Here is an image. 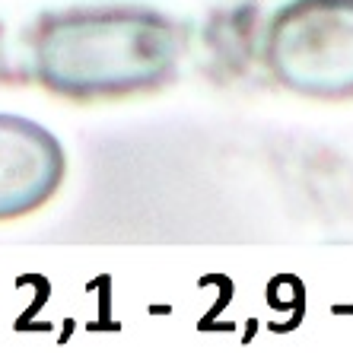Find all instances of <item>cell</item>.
I'll list each match as a JSON object with an SVG mask.
<instances>
[{"label":"cell","instance_id":"cell-1","mask_svg":"<svg viewBox=\"0 0 353 353\" xmlns=\"http://www.w3.org/2000/svg\"><path fill=\"white\" fill-rule=\"evenodd\" d=\"M29 48L45 90L92 102L169 83L185 54V32L150 7H74L45 13Z\"/></svg>","mask_w":353,"mask_h":353},{"label":"cell","instance_id":"cell-2","mask_svg":"<svg viewBox=\"0 0 353 353\" xmlns=\"http://www.w3.org/2000/svg\"><path fill=\"white\" fill-rule=\"evenodd\" d=\"M264 54L287 90L353 96V0H290L274 13Z\"/></svg>","mask_w":353,"mask_h":353},{"label":"cell","instance_id":"cell-3","mask_svg":"<svg viewBox=\"0 0 353 353\" xmlns=\"http://www.w3.org/2000/svg\"><path fill=\"white\" fill-rule=\"evenodd\" d=\"M67 157L39 121L0 112V220L32 214L64 181Z\"/></svg>","mask_w":353,"mask_h":353}]
</instances>
